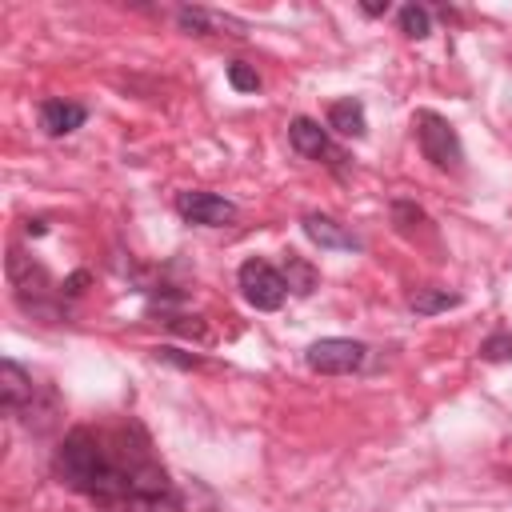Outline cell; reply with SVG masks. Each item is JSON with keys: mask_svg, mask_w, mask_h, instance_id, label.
Masks as SVG:
<instances>
[{"mask_svg": "<svg viewBox=\"0 0 512 512\" xmlns=\"http://www.w3.org/2000/svg\"><path fill=\"white\" fill-rule=\"evenodd\" d=\"M56 472L68 488L88 492L96 500H128L132 496V468H116L108 464L100 440L84 428L68 432L60 452H56Z\"/></svg>", "mask_w": 512, "mask_h": 512, "instance_id": "1", "label": "cell"}, {"mask_svg": "<svg viewBox=\"0 0 512 512\" xmlns=\"http://www.w3.org/2000/svg\"><path fill=\"white\" fill-rule=\"evenodd\" d=\"M412 128H416V144H420L424 160H432L436 168H456L464 160L460 136H456V128L444 116H436V112L424 108V112L412 116Z\"/></svg>", "mask_w": 512, "mask_h": 512, "instance_id": "2", "label": "cell"}, {"mask_svg": "<svg viewBox=\"0 0 512 512\" xmlns=\"http://www.w3.org/2000/svg\"><path fill=\"white\" fill-rule=\"evenodd\" d=\"M240 292L252 308L276 312L288 296V284H284V272H276L268 260H244L240 264Z\"/></svg>", "mask_w": 512, "mask_h": 512, "instance_id": "3", "label": "cell"}, {"mask_svg": "<svg viewBox=\"0 0 512 512\" xmlns=\"http://www.w3.org/2000/svg\"><path fill=\"white\" fill-rule=\"evenodd\" d=\"M364 344L360 340H348V336H324V340H316L308 352H304V360H308V368L312 372H320V376H348V372H356L360 364H364Z\"/></svg>", "mask_w": 512, "mask_h": 512, "instance_id": "4", "label": "cell"}, {"mask_svg": "<svg viewBox=\"0 0 512 512\" xmlns=\"http://www.w3.org/2000/svg\"><path fill=\"white\" fill-rule=\"evenodd\" d=\"M176 208L184 220L192 224H204V228H220V224H232L236 220V204L216 196V192H180L176 196Z\"/></svg>", "mask_w": 512, "mask_h": 512, "instance_id": "5", "label": "cell"}, {"mask_svg": "<svg viewBox=\"0 0 512 512\" xmlns=\"http://www.w3.org/2000/svg\"><path fill=\"white\" fill-rule=\"evenodd\" d=\"M300 224H304V236H308L312 244H320V248H332V252H352V248H360V240H356L344 224H336L332 216L308 212Z\"/></svg>", "mask_w": 512, "mask_h": 512, "instance_id": "6", "label": "cell"}, {"mask_svg": "<svg viewBox=\"0 0 512 512\" xmlns=\"http://www.w3.org/2000/svg\"><path fill=\"white\" fill-rule=\"evenodd\" d=\"M84 120H88V108L72 104V100H44V108H40V124H44L48 136H68Z\"/></svg>", "mask_w": 512, "mask_h": 512, "instance_id": "7", "label": "cell"}, {"mask_svg": "<svg viewBox=\"0 0 512 512\" xmlns=\"http://www.w3.org/2000/svg\"><path fill=\"white\" fill-rule=\"evenodd\" d=\"M288 140H292V148H296L300 156H312V160H320V156L332 152V148H328V132H324L316 120H308V116H296V120L288 124Z\"/></svg>", "mask_w": 512, "mask_h": 512, "instance_id": "8", "label": "cell"}, {"mask_svg": "<svg viewBox=\"0 0 512 512\" xmlns=\"http://www.w3.org/2000/svg\"><path fill=\"white\" fill-rule=\"evenodd\" d=\"M28 400H32V380H28V372H24L20 364L4 360V364H0V404L12 412V408H24Z\"/></svg>", "mask_w": 512, "mask_h": 512, "instance_id": "9", "label": "cell"}, {"mask_svg": "<svg viewBox=\"0 0 512 512\" xmlns=\"http://www.w3.org/2000/svg\"><path fill=\"white\" fill-rule=\"evenodd\" d=\"M328 124L340 132V136H364L368 132V120H364V104L360 100H336L328 108Z\"/></svg>", "mask_w": 512, "mask_h": 512, "instance_id": "10", "label": "cell"}, {"mask_svg": "<svg viewBox=\"0 0 512 512\" xmlns=\"http://www.w3.org/2000/svg\"><path fill=\"white\" fill-rule=\"evenodd\" d=\"M180 508H184V500L172 488H164V492H136V496L120 500V512H180Z\"/></svg>", "mask_w": 512, "mask_h": 512, "instance_id": "11", "label": "cell"}, {"mask_svg": "<svg viewBox=\"0 0 512 512\" xmlns=\"http://www.w3.org/2000/svg\"><path fill=\"white\" fill-rule=\"evenodd\" d=\"M408 304H412V312L432 316V312H448V308H456V304H460V296H456V292H448V288H416Z\"/></svg>", "mask_w": 512, "mask_h": 512, "instance_id": "12", "label": "cell"}, {"mask_svg": "<svg viewBox=\"0 0 512 512\" xmlns=\"http://www.w3.org/2000/svg\"><path fill=\"white\" fill-rule=\"evenodd\" d=\"M284 284H288L296 296H308V292L316 288V272H312V264H304L300 256L288 252V260H284Z\"/></svg>", "mask_w": 512, "mask_h": 512, "instance_id": "13", "label": "cell"}, {"mask_svg": "<svg viewBox=\"0 0 512 512\" xmlns=\"http://www.w3.org/2000/svg\"><path fill=\"white\" fill-rule=\"evenodd\" d=\"M400 28H404V36L424 40V36L432 32V16H428V8H420V4H404V8H400Z\"/></svg>", "mask_w": 512, "mask_h": 512, "instance_id": "14", "label": "cell"}, {"mask_svg": "<svg viewBox=\"0 0 512 512\" xmlns=\"http://www.w3.org/2000/svg\"><path fill=\"white\" fill-rule=\"evenodd\" d=\"M480 356H484V360H492V364H504V360H512V336H508V332H496V336H488V340L480 344Z\"/></svg>", "mask_w": 512, "mask_h": 512, "instance_id": "15", "label": "cell"}, {"mask_svg": "<svg viewBox=\"0 0 512 512\" xmlns=\"http://www.w3.org/2000/svg\"><path fill=\"white\" fill-rule=\"evenodd\" d=\"M228 84L236 92H256L260 88V76H256V68H248L244 60H236V64H228Z\"/></svg>", "mask_w": 512, "mask_h": 512, "instance_id": "16", "label": "cell"}, {"mask_svg": "<svg viewBox=\"0 0 512 512\" xmlns=\"http://www.w3.org/2000/svg\"><path fill=\"white\" fill-rule=\"evenodd\" d=\"M180 28H188L192 36H204L212 28V16L204 8H180Z\"/></svg>", "mask_w": 512, "mask_h": 512, "instance_id": "17", "label": "cell"}, {"mask_svg": "<svg viewBox=\"0 0 512 512\" xmlns=\"http://www.w3.org/2000/svg\"><path fill=\"white\" fill-rule=\"evenodd\" d=\"M392 216H396V224H400V228H412V224H420V220H424V212H420L416 204H392Z\"/></svg>", "mask_w": 512, "mask_h": 512, "instance_id": "18", "label": "cell"}, {"mask_svg": "<svg viewBox=\"0 0 512 512\" xmlns=\"http://www.w3.org/2000/svg\"><path fill=\"white\" fill-rule=\"evenodd\" d=\"M364 12L368 16H384L388 12V0H364Z\"/></svg>", "mask_w": 512, "mask_h": 512, "instance_id": "19", "label": "cell"}, {"mask_svg": "<svg viewBox=\"0 0 512 512\" xmlns=\"http://www.w3.org/2000/svg\"><path fill=\"white\" fill-rule=\"evenodd\" d=\"M84 280H88V276H84V272H76V276H72V280L64 284V292H68V296H76V292L84 288Z\"/></svg>", "mask_w": 512, "mask_h": 512, "instance_id": "20", "label": "cell"}, {"mask_svg": "<svg viewBox=\"0 0 512 512\" xmlns=\"http://www.w3.org/2000/svg\"><path fill=\"white\" fill-rule=\"evenodd\" d=\"M28 232L32 236H44V220H28Z\"/></svg>", "mask_w": 512, "mask_h": 512, "instance_id": "21", "label": "cell"}]
</instances>
